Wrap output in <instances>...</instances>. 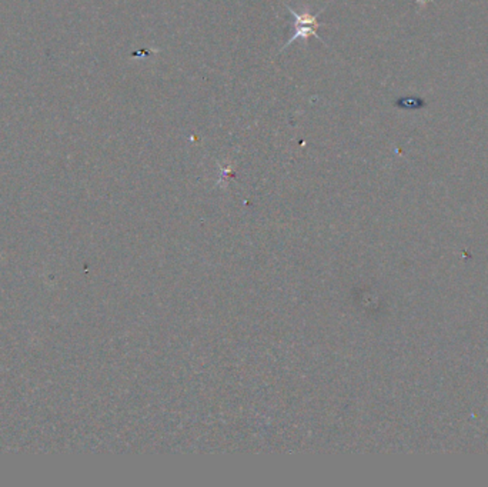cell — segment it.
<instances>
[{
  "mask_svg": "<svg viewBox=\"0 0 488 487\" xmlns=\"http://www.w3.org/2000/svg\"><path fill=\"white\" fill-rule=\"evenodd\" d=\"M285 9L293 15V17L296 19V30L294 35L287 40V43L284 44V49H287L290 46V43L296 42V40H303L307 42L310 37H319L321 42H324L319 35H317V29L321 26V24L319 21V16L324 12V9H321L319 13H312L308 9H304L301 12H296L293 8L284 5Z\"/></svg>",
  "mask_w": 488,
  "mask_h": 487,
  "instance_id": "obj_1",
  "label": "cell"
}]
</instances>
